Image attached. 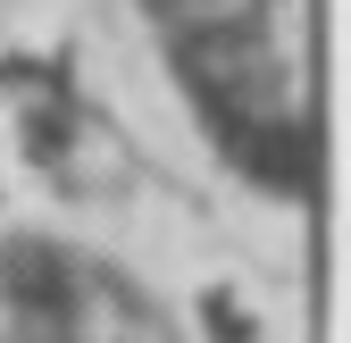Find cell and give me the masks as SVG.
<instances>
[{
	"label": "cell",
	"mask_w": 351,
	"mask_h": 343,
	"mask_svg": "<svg viewBox=\"0 0 351 343\" xmlns=\"http://www.w3.org/2000/svg\"><path fill=\"white\" fill-rule=\"evenodd\" d=\"M151 9L193 59H226L243 42L259 67H276V84H293L301 67V0H151Z\"/></svg>",
	"instance_id": "cell-1"
}]
</instances>
